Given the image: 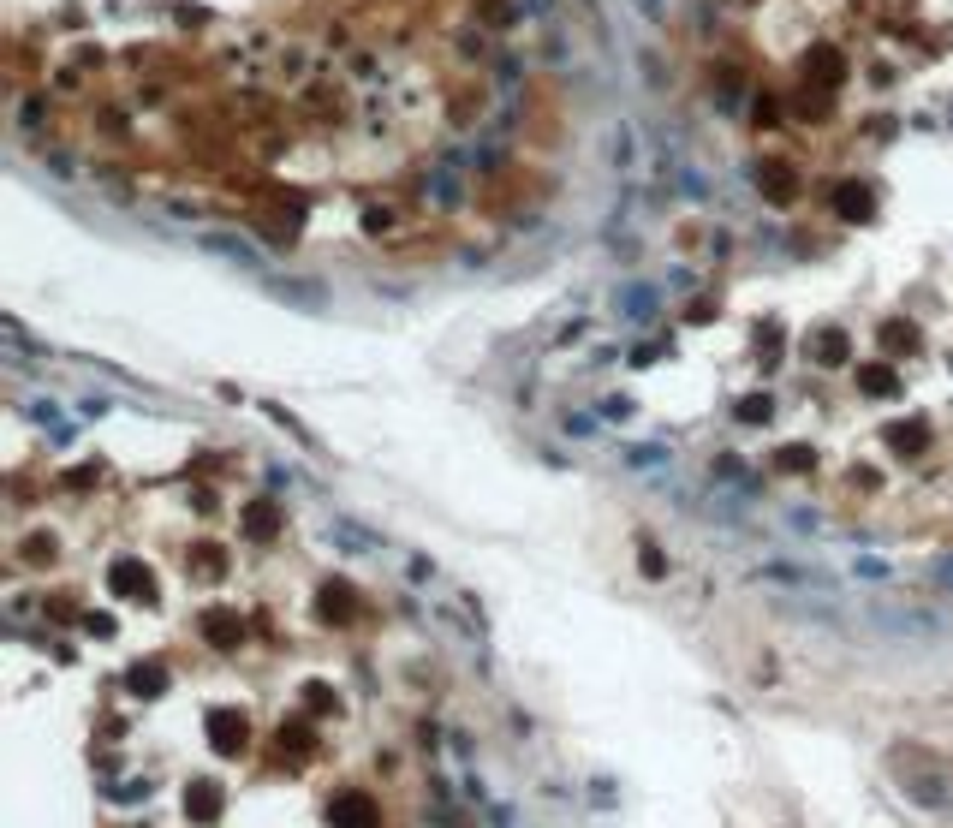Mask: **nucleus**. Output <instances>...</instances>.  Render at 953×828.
I'll return each instance as SVG.
<instances>
[{
	"instance_id": "nucleus-1",
	"label": "nucleus",
	"mask_w": 953,
	"mask_h": 828,
	"mask_svg": "<svg viewBox=\"0 0 953 828\" xmlns=\"http://www.w3.org/2000/svg\"><path fill=\"white\" fill-rule=\"evenodd\" d=\"M864 620H876V631H893V638H941L948 620L935 608H917V602H870Z\"/></svg>"
},
{
	"instance_id": "nucleus-2",
	"label": "nucleus",
	"mask_w": 953,
	"mask_h": 828,
	"mask_svg": "<svg viewBox=\"0 0 953 828\" xmlns=\"http://www.w3.org/2000/svg\"><path fill=\"white\" fill-rule=\"evenodd\" d=\"M893 787L924 810H953V781L941 769H893Z\"/></svg>"
},
{
	"instance_id": "nucleus-3",
	"label": "nucleus",
	"mask_w": 953,
	"mask_h": 828,
	"mask_svg": "<svg viewBox=\"0 0 953 828\" xmlns=\"http://www.w3.org/2000/svg\"><path fill=\"white\" fill-rule=\"evenodd\" d=\"M328 823L334 828H376V799H370V792H334Z\"/></svg>"
},
{
	"instance_id": "nucleus-4",
	"label": "nucleus",
	"mask_w": 953,
	"mask_h": 828,
	"mask_svg": "<svg viewBox=\"0 0 953 828\" xmlns=\"http://www.w3.org/2000/svg\"><path fill=\"white\" fill-rule=\"evenodd\" d=\"M220 805H227L220 781H191V787H185V810H191V823H215Z\"/></svg>"
},
{
	"instance_id": "nucleus-5",
	"label": "nucleus",
	"mask_w": 953,
	"mask_h": 828,
	"mask_svg": "<svg viewBox=\"0 0 953 828\" xmlns=\"http://www.w3.org/2000/svg\"><path fill=\"white\" fill-rule=\"evenodd\" d=\"M608 167L637 173V132L626 125V119H614V125H608Z\"/></svg>"
},
{
	"instance_id": "nucleus-6",
	"label": "nucleus",
	"mask_w": 953,
	"mask_h": 828,
	"mask_svg": "<svg viewBox=\"0 0 953 828\" xmlns=\"http://www.w3.org/2000/svg\"><path fill=\"white\" fill-rule=\"evenodd\" d=\"M655 304H661V298H655L650 286H620L614 293V316H626V322H650Z\"/></svg>"
},
{
	"instance_id": "nucleus-7",
	"label": "nucleus",
	"mask_w": 953,
	"mask_h": 828,
	"mask_svg": "<svg viewBox=\"0 0 953 828\" xmlns=\"http://www.w3.org/2000/svg\"><path fill=\"white\" fill-rule=\"evenodd\" d=\"M203 251H209V257H227V262H244V269H262V257L233 233H203Z\"/></svg>"
},
{
	"instance_id": "nucleus-8",
	"label": "nucleus",
	"mask_w": 953,
	"mask_h": 828,
	"mask_svg": "<svg viewBox=\"0 0 953 828\" xmlns=\"http://www.w3.org/2000/svg\"><path fill=\"white\" fill-rule=\"evenodd\" d=\"M209 739H215V751H220V757H233V751L244 745V721H238V715H227V710H220V715H209Z\"/></svg>"
},
{
	"instance_id": "nucleus-9",
	"label": "nucleus",
	"mask_w": 953,
	"mask_h": 828,
	"mask_svg": "<svg viewBox=\"0 0 953 828\" xmlns=\"http://www.w3.org/2000/svg\"><path fill=\"white\" fill-rule=\"evenodd\" d=\"M626 465L650 471V465H674V454H668V447H626Z\"/></svg>"
},
{
	"instance_id": "nucleus-10",
	"label": "nucleus",
	"mask_w": 953,
	"mask_h": 828,
	"mask_svg": "<svg viewBox=\"0 0 953 828\" xmlns=\"http://www.w3.org/2000/svg\"><path fill=\"white\" fill-rule=\"evenodd\" d=\"M853 572L864 578V584H888V578H893V572L882 567V560H853Z\"/></svg>"
},
{
	"instance_id": "nucleus-11",
	"label": "nucleus",
	"mask_w": 953,
	"mask_h": 828,
	"mask_svg": "<svg viewBox=\"0 0 953 828\" xmlns=\"http://www.w3.org/2000/svg\"><path fill=\"white\" fill-rule=\"evenodd\" d=\"M930 584H935V591H948V596H953V554H941V560L930 567Z\"/></svg>"
},
{
	"instance_id": "nucleus-12",
	"label": "nucleus",
	"mask_w": 953,
	"mask_h": 828,
	"mask_svg": "<svg viewBox=\"0 0 953 828\" xmlns=\"http://www.w3.org/2000/svg\"><path fill=\"white\" fill-rule=\"evenodd\" d=\"M108 799L132 805V799H149V781H125V787H108Z\"/></svg>"
},
{
	"instance_id": "nucleus-13",
	"label": "nucleus",
	"mask_w": 953,
	"mask_h": 828,
	"mask_svg": "<svg viewBox=\"0 0 953 828\" xmlns=\"http://www.w3.org/2000/svg\"><path fill=\"white\" fill-rule=\"evenodd\" d=\"M161 668H132V691H161Z\"/></svg>"
},
{
	"instance_id": "nucleus-14",
	"label": "nucleus",
	"mask_w": 953,
	"mask_h": 828,
	"mask_svg": "<svg viewBox=\"0 0 953 828\" xmlns=\"http://www.w3.org/2000/svg\"><path fill=\"white\" fill-rule=\"evenodd\" d=\"M525 12H531V19H549V12H555V0H525Z\"/></svg>"
}]
</instances>
